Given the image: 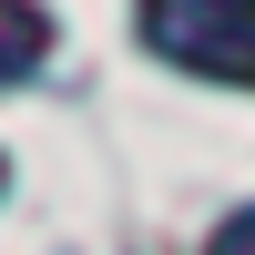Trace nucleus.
Here are the masks:
<instances>
[{"instance_id":"obj_1","label":"nucleus","mask_w":255,"mask_h":255,"mask_svg":"<svg viewBox=\"0 0 255 255\" xmlns=\"http://www.w3.org/2000/svg\"><path fill=\"white\" fill-rule=\"evenodd\" d=\"M133 31L194 82H255V0H133Z\"/></svg>"},{"instance_id":"obj_4","label":"nucleus","mask_w":255,"mask_h":255,"mask_svg":"<svg viewBox=\"0 0 255 255\" xmlns=\"http://www.w3.org/2000/svg\"><path fill=\"white\" fill-rule=\"evenodd\" d=\"M0 184H10V174H0Z\"/></svg>"},{"instance_id":"obj_3","label":"nucleus","mask_w":255,"mask_h":255,"mask_svg":"<svg viewBox=\"0 0 255 255\" xmlns=\"http://www.w3.org/2000/svg\"><path fill=\"white\" fill-rule=\"evenodd\" d=\"M204 255H255V204H235V215L215 225V245H204Z\"/></svg>"},{"instance_id":"obj_2","label":"nucleus","mask_w":255,"mask_h":255,"mask_svg":"<svg viewBox=\"0 0 255 255\" xmlns=\"http://www.w3.org/2000/svg\"><path fill=\"white\" fill-rule=\"evenodd\" d=\"M41 61H51V10L41 0H0V82L41 72Z\"/></svg>"}]
</instances>
